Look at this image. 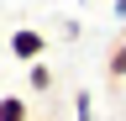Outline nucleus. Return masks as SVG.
<instances>
[{"label":"nucleus","mask_w":126,"mask_h":121,"mask_svg":"<svg viewBox=\"0 0 126 121\" xmlns=\"http://www.w3.org/2000/svg\"><path fill=\"white\" fill-rule=\"evenodd\" d=\"M0 121H26V100L5 95V100H0Z\"/></svg>","instance_id":"obj_2"},{"label":"nucleus","mask_w":126,"mask_h":121,"mask_svg":"<svg viewBox=\"0 0 126 121\" xmlns=\"http://www.w3.org/2000/svg\"><path fill=\"white\" fill-rule=\"evenodd\" d=\"M11 53L26 58V63H37V58L47 53V37H42V32H16V37H11Z\"/></svg>","instance_id":"obj_1"},{"label":"nucleus","mask_w":126,"mask_h":121,"mask_svg":"<svg viewBox=\"0 0 126 121\" xmlns=\"http://www.w3.org/2000/svg\"><path fill=\"white\" fill-rule=\"evenodd\" d=\"M116 16H121V21H126V0H116Z\"/></svg>","instance_id":"obj_6"},{"label":"nucleus","mask_w":126,"mask_h":121,"mask_svg":"<svg viewBox=\"0 0 126 121\" xmlns=\"http://www.w3.org/2000/svg\"><path fill=\"white\" fill-rule=\"evenodd\" d=\"M26 79H32V89H53V74H47V63H32V69H26Z\"/></svg>","instance_id":"obj_3"},{"label":"nucleus","mask_w":126,"mask_h":121,"mask_svg":"<svg viewBox=\"0 0 126 121\" xmlns=\"http://www.w3.org/2000/svg\"><path fill=\"white\" fill-rule=\"evenodd\" d=\"M74 105H79V121H94V105H89V89H79V100H74Z\"/></svg>","instance_id":"obj_4"},{"label":"nucleus","mask_w":126,"mask_h":121,"mask_svg":"<svg viewBox=\"0 0 126 121\" xmlns=\"http://www.w3.org/2000/svg\"><path fill=\"white\" fill-rule=\"evenodd\" d=\"M110 74H126V48H116V53H110Z\"/></svg>","instance_id":"obj_5"}]
</instances>
